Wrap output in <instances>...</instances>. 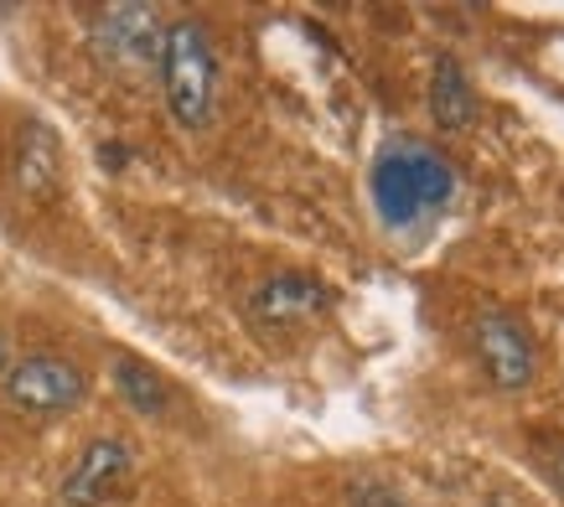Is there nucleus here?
I'll return each mask as SVG.
<instances>
[{"mask_svg": "<svg viewBox=\"0 0 564 507\" xmlns=\"http://www.w3.org/2000/svg\"><path fill=\"white\" fill-rule=\"evenodd\" d=\"M161 88L182 130H207L218 115V57L203 21H172L161 36Z\"/></svg>", "mask_w": 564, "mask_h": 507, "instance_id": "nucleus-2", "label": "nucleus"}, {"mask_svg": "<svg viewBox=\"0 0 564 507\" xmlns=\"http://www.w3.org/2000/svg\"><path fill=\"white\" fill-rule=\"evenodd\" d=\"M135 487V451L120 435H99L84 445V456L73 461V472L63 476V507H109L130 497Z\"/></svg>", "mask_w": 564, "mask_h": 507, "instance_id": "nucleus-5", "label": "nucleus"}, {"mask_svg": "<svg viewBox=\"0 0 564 507\" xmlns=\"http://www.w3.org/2000/svg\"><path fill=\"white\" fill-rule=\"evenodd\" d=\"M326 311V285L311 274H270L249 301V316L259 326H301Z\"/></svg>", "mask_w": 564, "mask_h": 507, "instance_id": "nucleus-7", "label": "nucleus"}, {"mask_svg": "<svg viewBox=\"0 0 564 507\" xmlns=\"http://www.w3.org/2000/svg\"><path fill=\"white\" fill-rule=\"evenodd\" d=\"M115 389H120L124 404L135 409V414H145V420H161V414L172 409V384H166L151 363H140V357H115Z\"/></svg>", "mask_w": 564, "mask_h": 507, "instance_id": "nucleus-10", "label": "nucleus"}, {"mask_svg": "<svg viewBox=\"0 0 564 507\" xmlns=\"http://www.w3.org/2000/svg\"><path fill=\"white\" fill-rule=\"evenodd\" d=\"M6 404L17 414H32V420H52V414H68L88 399V378L84 368L63 353H26L6 368Z\"/></svg>", "mask_w": 564, "mask_h": 507, "instance_id": "nucleus-3", "label": "nucleus"}, {"mask_svg": "<svg viewBox=\"0 0 564 507\" xmlns=\"http://www.w3.org/2000/svg\"><path fill=\"white\" fill-rule=\"evenodd\" d=\"M161 11L155 6H104L94 17V52L115 73H145V68H161Z\"/></svg>", "mask_w": 564, "mask_h": 507, "instance_id": "nucleus-4", "label": "nucleus"}, {"mask_svg": "<svg viewBox=\"0 0 564 507\" xmlns=\"http://www.w3.org/2000/svg\"><path fill=\"white\" fill-rule=\"evenodd\" d=\"M11 176H17V186L32 197V203H47L52 192H57V176H63V145H57V136H52L42 119H21Z\"/></svg>", "mask_w": 564, "mask_h": 507, "instance_id": "nucleus-8", "label": "nucleus"}, {"mask_svg": "<svg viewBox=\"0 0 564 507\" xmlns=\"http://www.w3.org/2000/svg\"><path fill=\"white\" fill-rule=\"evenodd\" d=\"M368 186H373L378 218L389 223V228H410V223L430 218V213H441V207L451 203L456 171L445 166L430 145L399 140V145H389V151L373 161Z\"/></svg>", "mask_w": 564, "mask_h": 507, "instance_id": "nucleus-1", "label": "nucleus"}, {"mask_svg": "<svg viewBox=\"0 0 564 507\" xmlns=\"http://www.w3.org/2000/svg\"><path fill=\"white\" fill-rule=\"evenodd\" d=\"M539 445H533V461H539V472H544V482L564 497V435H533Z\"/></svg>", "mask_w": 564, "mask_h": 507, "instance_id": "nucleus-11", "label": "nucleus"}, {"mask_svg": "<svg viewBox=\"0 0 564 507\" xmlns=\"http://www.w3.org/2000/svg\"><path fill=\"white\" fill-rule=\"evenodd\" d=\"M6 368H11V342H6V332H0V378H6Z\"/></svg>", "mask_w": 564, "mask_h": 507, "instance_id": "nucleus-13", "label": "nucleus"}, {"mask_svg": "<svg viewBox=\"0 0 564 507\" xmlns=\"http://www.w3.org/2000/svg\"><path fill=\"white\" fill-rule=\"evenodd\" d=\"M352 507H404L383 482H358L352 487Z\"/></svg>", "mask_w": 564, "mask_h": 507, "instance_id": "nucleus-12", "label": "nucleus"}, {"mask_svg": "<svg viewBox=\"0 0 564 507\" xmlns=\"http://www.w3.org/2000/svg\"><path fill=\"white\" fill-rule=\"evenodd\" d=\"M471 342H477L481 373H487L502 393H518V389H529V384H533V373H539V353H533L529 332H523L513 316H502V311L477 316Z\"/></svg>", "mask_w": 564, "mask_h": 507, "instance_id": "nucleus-6", "label": "nucleus"}, {"mask_svg": "<svg viewBox=\"0 0 564 507\" xmlns=\"http://www.w3.org/2000/svg\"><path fill=\"white\" fill-rule=\"evenodd\" d=\"M430 115L441 130H466L471 119H477V94H471V78L456 57H441L435 63V78H430Z\"/></svg>", "mask_w": 564, "mask_h": 507, "instance_id": "nucleus-9", "label": "nucleus"}]
</instances>
